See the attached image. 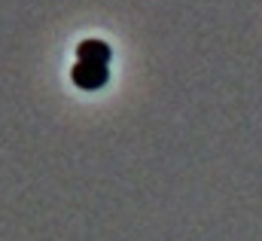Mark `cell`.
I'll use <instances>...</instances> for the list:
<instances>
[{
	"mask_svg": "<svg viewBox=\"0 0 262 241\" xmlns=\"http://www.w3.org/2000/svg\"><path fill=\"white\" fill-rule=\"evenodd\" d=\"M76 61H89V64H107L110 61V46L104 40H82L76 46Z\"/></svg>",
	"mask_w": 262,
	"mask_h": 241,
	"instance_id": "2",
	"label": "cell"
},
{
	"mask_svg": "<svg viewBox=\"0 0 262 241\" xmlns=\"http://www.w3.org/2000/svg\"><path fill=\"white\" fill-rule=\"evenodd\" d=\"M107 76H110L107 64H89V61H76V64L70 67V79H73L79 89H101V86L107 83Z\"/></svg>",
	"mask_w": 262,
	"mask_h": 241,
	"instance_id": "1",
	"label": "cell"
}]
</instances>
